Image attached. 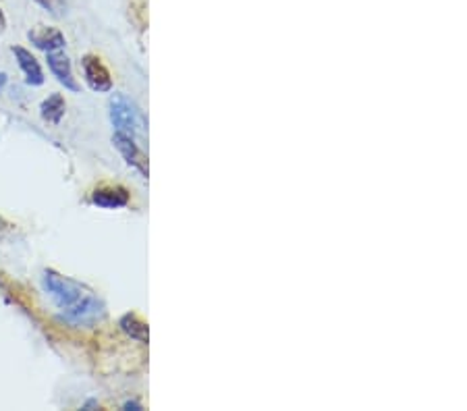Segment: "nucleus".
Here are the masks:
<instances>
[{
    "instance_id": "14",
    "label": "nucleus",
    "mask_w": 467,
    "mask_h": 411,
    "mask_svg": "<svg viewBox=\"0 0 467 411\" xmlns=\"http://www.w3.org/2000/svg\"><path fill=\"white\" fill-rule=\"evenodd\" d=\"M5 84H6V75H5V73H0V89L5 87Z\"/></svg>"
},
{
    "instance_id": "4",
    "label": "nucleus",
    "mask_w": 467,
    "mask_h": 411,
    "mask_svg": "<svg viewBox=\"0 0 467 411\" xmlns=\"http://www.w3.org/2000/svg\"><path fill=\"white\" fill-rule=\"evenodd\" d=\"M81 69H84L88 86L98 94H107L112 89V77L109 67L102 63L100 57L96 55H86L81 58Z\"/></svg>"
},
{
    "instance_id": "8",
    "label": "nucleus",
    "mask_w": 467,
    "mask_h": 411,
    "mask_svg": "<svg viewBox=\"0 0 467 411\" xmlns=\"http://www.w3.org/2000/svg\"><path fill=\"white\" fill-rule=\"evenodd\" d=\"M29 40H32L34 46H37L44 52H52V50H60L65 46V36L58 32V29H52V27H44V26H37L36 29L27 34Z\"/></svg>"
},
{
    "instance_id": "10",
    "label": "nucleus",
    "mask_w": 467,
    "mask_h": 411,
    "mask_svg": "<svg viewBox=\"0 0 467 411\" xmlns=\"http://www.w3.org/2000/svg\"><path fill=\"white\" fill-rule=\"evenodd\" d=\"M120 328H123V333H127L131 336V339L140 341V343H148L150 339V331H148V324L141 320L138 313H125L123 318H120Z\"/></svg>"
},
{
    "instance_id": "5",
    "label": "nucleus",
    "mask_w": 467,
    "mask_h": 411,
    "mask_svg": "<svg viewBox=\"0 0 467 411\" xmlns=\"http://www.w3.org/2000/svg\"><path fill=\"white\" fill-rule=\"evenodd\" d=\"M112 144H115V148L119 149L120 156H123L125 162L130 164V167L138 169L141 175L148 177V159H146V154L138 148V144H135V138L117 131L115 136H112Z\"/></svg>"
},
{
    "instance_id": "12",
    "label": "nucleus",
    "mask_w": 467,
    "mask_h": 411,
    "mask_svg": "<svg viewBox=\"0 0 467 411\" xmlns=\"http://www.w3.org/2000/svg\"><path fill=\"white\" fill-rule=\"evenodd\" d=\"M36 3L42 5L44 9H48L52 13H58V9H60V6H63L65 0H36Z\"/></svg>"
},
{
    "instance_id": "9",
    "label": "nucleus",
    "mask_w": 467,
    "mask_h": 411,
    "mask_svg": "<svg viewBox=\"0 0 467 411\" xmlns=\"http://www.w3.org/2000/svg\"><path fill=\"white\" fill-rule=\"evenodd\" d=\"M15 57H17V63L21 67V71L26 75V81L29 86H42L44 84V73H42V67L40 63L36 61V57L32 52L26 50V48H13Z\"/></svg>"
},
{
    "instance_id": "11",
    "label": "nucleus",
    "mask_w": 467,
    "mask_h": 411,
    "mask_svg": "<svg viewBox=\"0 0 467 411\" xmlns=\"http://www.w3.org/2000/svg\"><path fill=\"white\" fill-rule=\"evenodd\" d=\"M42 118L44 121H48L52 125H58L60 118L65 117V110H67V104H65V98L60 94H52L48 96L47 100L42 102Z\"/></svg>"
},
{
    "instance_id": "2",
    "label": "nucleus",
    "mask_w": 467,
    "mask_h": 411,
    "mask_svg": "<svg viewBox=\"0 0 467 411\" xmlns=\"http://www.w3.org/2000/svg\"><path fill=\"white\" fill-rule=\"evenodd\" d=\"M42 285L48 291L60 310H69L73 305H78L89 291L81 285V283L69 279V276L58 274L57 271H47L42 276Z\"/></svg>"
},
{
    "instance_id": "6",
    "label": "nucleus",
    "mask_w": 467,
    "mask_h": 411,
    "mask_svg": "<svg viewBox=\"0 0 467 411\" xmlns=\"http://www.w3.org/2000/svg\"><path fill=\"white\" fill-rule=\"evenodd\" d=\"M92 204L98 208H109V211L125 208L130 204V191L120 185H102L94 190Z\"/></svg>"
},
{
    "instance_id": "3",
    "label": "nucleus",
    "mask_w": 467,
    "mask_h": 411,
    "mask_svg": "<svg viewBox=\"0 0 467 411\" xmlns=\"http://www.w3.org/2000/svg\"><path fill=\"white\" fill-rule=\"evenodd\" d=\"M104 316H107L104 303L98 297H94L92 293H88L78 305L65 310L60 320H65V323H69L73 326H92L96 323H100Z\"/></svg>"
},
{
    "instance_id": "13",
    "label": "nucleus",
    "mask_w": 467,
    "mask_h": 411,
    "mask_svg": "<svg viewBox=\"0 0 467 411\" xmlns=\"http://www.w3.org/2000/svg\"><path fill=\"white\" fill-rule=\"evenodd\" d=\"M5 27H6V19H5V13H3V9H0V32H3Z\"/></svg>"
},
{
    "instance_id": "7",
    "label": "nucleus",
    "mask_w": 467,
    "mask_h": 411,
    "mask_svg": "<svg viewBox=\"0 0 467 411\" xmlns=\"http://www.w3.org/2000/svg\"><path fill=\"white\" fill-rule=\"evenodd\" d=\"M47 55H48L50 71L58 79V84H63L67 89H71V92H79V84H78V79L73 77L69 57L63 55V52H57V50L47 52Z\"/></svg>"
},
{
    "instance_id": "1",
    "label": "nucleus",
    "mask_w": 467,
    "mask_h": 411,
    "mask_svg": "<svg viewBox=\"0 0 467 411\" xmlns=\"http://www.w3.org/2000/svg\"><path fill=\"white\" fill-rule=\"evenodd\" d=\"M110 112V123L115 125V129L120 133H127L131 138H146L148 136V123L146 117L141 115V110L135 104L125 98L123 94H115L109 102Z\"/></svg>"
}]
</instances>
